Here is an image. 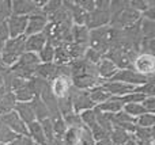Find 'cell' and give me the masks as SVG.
<instances>
[{
    "label": "cell",
    "instance_id": "6da1fadb",
    "mask_svg": "<svg viewBox=\"0 0 155 145\" xmlns=\"http://www.w3.org/2000/svg\"><path fill=\"white\" fill-rule=\"evenodd\" d=\"M70 69L72 86L78 90L88 91L90 88H93V87L98 86L101 83L98 73H97V65L86 61L84 58L71 61Z\"/></svg>",
    "mask_w": 155,
    "mask_h": 145
},
{
    "label": "cell",
    "instance_id": "7a4b0ae2",
    "mask_svg": "<svg viewBox=\"0 0 155 145\" xmlns=\"http://www.w3.org/2000/svg\"><path fill=\"white\" fill-rule=\"evenodd\" d=\"M25 41L26 35H22L18 38H8L4 42L0 52V62L3 67L11 68L18 58L25 53Z\"/></svg>",
    "mask_w": 155,
    "mask_h": 145
},
{
    "label": "cell",
    "instance_id": "3957f363",
    "mask_svg": "<svg viewBox=\"0 0 155 145\" xmlns=\"http://www.w3.org/2000/svg\"><path fill=\"white\" fill-rule=\"evenodd\" d=\"M40 64V58H38L37 53H30V52H25L21 57L18 58V61L12 65L10 69V72L16 77L25 79V80H30L31 77H34L35 68Z\"/></svg>",
    "mask_w": 155,
    "mask_h": 145
},
{
    "label": "cell",
    "instance_id": "277c9868",
    "mask_svg": "<svg viewBox=\"0 0 155 145\" xmlns=\"http://www.w3.org/2000/svg\"><path fill=\"white\" fill-rule=\"evenodd\" d=\"M112 43V27L104 26L98 29L90 30V39H88V48L97 50L102 56L107 53Z\"/></svg>",
    "mask_w": 155,
    "mask_h": 145
},
{
    "label": "cell",
    "instance_id": "5b68a950",
    "mask_svg": "<svg viewBox=\"0 0 155 145\" xmlns=\"http://www.w3.org/2000/svg\"><path fill=\"white\" fill-rule=\"evenodd\" d=\"M140 14L137 11L132 10L131 7H125L121 12L116 14L114 16L110 18V22H109V26L114 30H124L127 27L132 26V24L137 23L140 20Z\"/></svg>",
    "mask_w": 155,
    "mask_h": 145
},
{
    "label": "cell",
    "instance_id": "8992f818",
    "mask_svg": "<svg viewBox=\"0 0 155 145\" xmlns=\"http://www.w3.org/2000/svg\"><path fill=\"white\" fill-rule=\"evenodd\" d=\"M154 77H147V76L140 75L139 72L132 68V69H118L116 72V75L113 76L110 80L112 81H121V83L129 84V86H135V87H140L143 84L148 83L150 80H153Z\"/></svg>",
    "mask_w": 155,
    "mask_h": 145
},
{
    "label": "cell",
    "instance_id": "52a82bcc",
    "mask_svg": "<svg viewBox=\"0 0 155 145\" xmlns=\"http://www.w3.org/2000/svg\"><path fill=\"white\" fill-rule=\"evenodd\" d=\"M70 99H71V103H72V110L78 114L95 107V105H94L93 100L88 96V91L78 90L74 86L70 91Z\"/></svg>",
    "mask_w": 155,
    "mask_h": 145
},
{
    "label": "cell",
    "instance_id": "ba28073f",
    "mask_svg": "<svg viewBox=\"0 0 155 145\" xmlns=\"http://www.w3.org/2000/svg\"><path fill=\"white\" fill-rule=\"evenodd\" d=\"M49 88H51L52 94H53V96L56 99H61V98L68 96L71 88H72L71 76L56 73V76L49 81Z\"/></svg>",
    "mask_w": 155,
    "mask_h": 145
},
{
    "label": "cell",
    "instance_id": "9c48e42d",
    "mask_svg": "<svg viewBox=\"0 0 155 145\" xmlns=\"http://www.w3.org/2000/svg\"><path fill=\"white\" fill-rule=\"evenodd\" d=\"M45 2L38 0H12L11 2V14L19 16H30L40 10Z\"/></svg>",
    "mask_w": 155,
    "mask_h": 145
},
{
    "label": "cell",
    "instance_id": "30bf717a",
    "mask_svg": "<svg viewBox=\"0 0 155 145\" xmlns=\"http://www.w3.org/2000/svg\"><path fill=\"white\" fill-rule=\"evenodd\" d=\"M132 68H134L136 72H139L140 75L147 76V77H154V72H155V56H153V54L139 53L136 56V58L134 60Z\"/></svg>",
    "mask_w": 155,
    "mask_h": 145
},
{
    "label": "cell",
    "instance_id": "8fae6325",
    "mask_svg": "<svg viewBox=\"0 0 155 145\" xmlns=\"http://www.w3.org/2000/svg\"><path fill=\"white\" fill-rule=\"evenodd\" d=\"M49 19L45 14L40 10H37L34 14H31L30 16H27V26H26V31L25 35L29 37V35H34V34H40L45 30L46 24H48Z\"/></svg>",
    "mask_w": 155,
    "mask_h": 145
},
{
    "label": "cell",
    "instance_id": "7c38bea8",
    "mask_svg": "<svg viewBox=\"0 0 155 145\" xmlns=\"http://www.w3.org/2000/svg\"><path fill=\"white\" fill-rule=\"evenodd\" d=\"M109 22H110L109 10H99V8H95L94 11L87 14L84 26L87 27L88 30H94V29H98V27L109 26Z\"/></svg>",
    "mask_w": 155,
    "mask_h": 145
},
{
    "label": "cell",
    "instance_id": "4fadbf2b",
    "mask_svg": "<svg viewBox=\"0 0 155 145\" xmlns=\"http://www.w3.org/2000/svg\"><path fill=\"white\" fill-rule=\"evenodd\" d=\"M101 86L110 96H124V95L132 94V92H140L139 87L129 86V84L121 83V81L107 80V81H102Z\"/></svg>",
    "mask_w": 155,
    "mask_h": 145
},
{
    "label": "cell",
    "instance_id": "5bb4252c",
    "mask_svg": "<svg viewBox=\"0 0 155 145\" xmlns=\"http://www.w3.org/2000/svg\"><path fill=\"white\" fill-rule=\"evenodd\" d=\"M0 121L3 122V125L11 129L15 134L18 136H27V125L19 118V115L15 113V111H11V113H7L4 115L0 117Z\"/></svg>",
    "mask_w": 155,
    "mask_h": 145
},
{
    "label": "cell",
    "instance_id": "9a60e30c",
    "mask_svg": "<svg viewBox=\"0 0 155 145\" xmlns=\"http://www.w3.org/2000/svg\"><path fill=\"white\" fill-rule=\"evenodd\" d=\"M26 26H27V16L11 15L7 19V29L10 38H18L25 35Z\"/></svg>",
    "mask_w": 155,
    "mask_h": 145
},
{
    "label": "cell",
    "instance_id": "2e32d148",
    "mask_svg": "<svg viewBox=\"0 0 155 145\" xmlns=\"http://www.w3.org/2000/svg\"><path fill=\"white\" fill-rule=\"evenodd\" d=\"M117 71H118L117 67H116L109 58H106L105 56L102 57L101 61L97 64V73H98V77H99V80H101V83L102 81L110 80V79L116 75Z\"/></svg>",
    "mask_w": 155,
    "mask_h": 145
},
{
    "label": "cell",
    "instance_id": "e0dca14e",
    "mask_svg": "<svg viewBox=\"0 0 155 145\" xmlns=\"http://www.w3.org/2000/svg\"><path fill=\"white\" fill-rule=\"evenodd\" d=\"M14 96H15L16 102H21V103H30L35 96V88H34V84H33V80H27V83L25 84L23 87H21L19 90L12 92Z\"/></svg>",
    "mask_w": 155,
    "mask_h": 145
},
{
    "label": "cell",
    "instance_id": "ac0fdd59",
    "mask_svg": "<svg viewBox=\"0 0 155 145\" xmlns=\"http://www.w3.org/2000/svg\"><path fill=\"white\" fill-rule=\"evenodd\" d=\"M46 42H48V41H46V37L44 33L29 35V37H26V41H25V52L38 53V52L46 45Z\"/></svg>",
    "mask_w": 155,
    "mask_h": 145
},
{
    "label": "cell",
    "instance_id": "d6986e66",
    "mask_svg": "<svg viewBox=\"0 0 155 145\" xmlns=\"http://www.w3.org/2000/svg\"><path fill=\"white\" fill-rule=\"evenodd\" d=\"M56 71H57V65L54 62H40L38 67L35 68V77H40L42 80L49 81L56 76Z\"/></svg>",
    "mask_w": 155,
    "mask_h": 145
},
{
    "label": "cell",
    "instance_id": "ffe728a7",
    "mask_svg": "<svg viewBox=\"0 0 155 145\" xmlns=\"http://www.w3.org/2000/svg\"><path fill=\"white\" fill-rule=\"evenodd\" d=\"M27 136L33 140V143L37 145H48L46 137L44 134V130L38 121H34L27 125Z\"/></svg>",
    "mask_w": 155,
    "mask_h": 145
},
{
    "label": "cell",
    "instance_id": "44dd1931",
    "mask_svg": "<svg viewBox=\"0 0 155 145\" xmlns=\"http://www.w3.org/2000/svg\"><path fill=\"white\" fill-rule=\"evenodd\" d=\"M16 114L19 115V118L25 122L26 125L31 124V122L35 121V115H34V111H33V107H31V103H21L18 102L14 109Z\"/></svg>",
    "mask_w": 155,
    "mask_h": 145
},
{
    "label": "cell",
    "instance_id": "7402d4cb",
    "mask_svg": "<svg viewBox=\"0 0 155 145\" xmlns=\"http://www.w3.org/2000/svg\"><path fill=\"white\" fill-rule=\"evenodd\" d=\"M71 35H72V42L79 43V45L88 46L90 30L86 26H72V29H71Z\"/></svg>",
    "mask_w": 155,
    "mask_h": 145
},
{
    "label": "cell",
    "instance_id": "603a6c76",
    "mask_svg": "<svg viewBox=\"0 0 155 145\" xmlns=\"http://www.w3.org/2000/svg\"><path fill=\"white\" fill-rule=\"evenodd\" d=\"M101 113H105V114H117L123 110V103L117 99L116 96H110L106 102L101 103V105L95 106Z\"/></svg>",
    "mask_w": 155,
    "mask_h": 145
},
{
    "label": "cell",
    "instance_id": "cb8c5ba5",
    "mask_svg": "<svg viewBox=\"0 0 155 145\" xmlns=\"http://www.w3.org/2000/svg\"><path fill=\"white\" fill-rule=\"evenodd\" d=\"M30 103H31L33 111H34L35 121L41 122V121H44V119L49 118V110H48V107L45 106V103L41 100L40 96H35Z\"/></svg>",
    "mask_w": 155,
    "mask_h": 145
},
{
    "label": "cell",
    "instance_id": "d4e9b609",
    "mask_svg": "<svg viewBox=\"0 0 155 145\" xmlns=\"http://www.w3.org/2000/svg\"><path fill=\"white\" fill-rule=\"evenodd\" d=\"M16 103L18 102H16V99H15V96H14L12 92L11 91L5 92V95L0 99V117L4 115V114H7V113L14 111Z\"/></svg>",
    "mask_w": 155,
    "mask_h": 145
},
{
    "label": "cell",
    "instance_id": "484cf974",
    "mask_svg": "<svg viewBox=\"0 0 155 145\" xmlns=\"http://www.w3.org/2000/svg\"><path fill=\"white\" fill-rule=\"evenodd\" d=\"M88 96H90V99L93 100L94 105L98 106V105H101V103L106 102V100L110 98V95L102 88L101 84H98V86H95V87L88 90Z\"/></svg>",
    "mask_w": 155,
    "mask_h": 145
},
{
    "label": "cell",
    "instance_id": "4316f807",
    "mask_svg": "<svg viewBox=\"0 0 155 145\" xmlns=\"http://www.w3.org/2000/svg\"><path fill=\"white\" fill-rule=\"evenodd\" d=\"M51 118V122H52V126H53V133H54V137H60L61 138L64 136V133L67 132V125L64 122V118L60 113L57 114H53V115L49 117Z\"/></svg>",
    "mask_w": 155,
    "mask_h": 145
},
{
    "label": "cell",
    "instance_id": "83f0119b",
    "mask_svg": "<svg viewBox=\"0 0 155 145\" xmlns=\"http://www.w3.org/2000/svg\"><path fill=\"white\" fill-rule=\"evenodd\" d=\"M109 137H110V140H112L113 145H124L127 141L129 140V138H131V134H129V133H127L125 130L120 129V128L113 126V129H112V132H110Z\"/></svg>",
    "mask_w": 155,
    "mask_h": 145
},
{
    "label": "cell",
    "instance_id": "f1b7e54d",
    "mask_svg": "<svg viewBox=\"0 0 155 145\" xmlns=\"http://www.w3.org/2000/svg\"><path fill=\"white\" fill-rule=\"evenodd\" d=\"M65 48H67L68 53H70L71 61H75V60H82L83 57H84V53H86V50H87L88 46L71 42V43H68V45H65Z\"/></svg>",
    "mask_w": 155,
    "mask_h": 145
},
{
    "label": "cell",
    "instance_id": "f546056e",
    "mask_svg": "<svg viewBox=\"0 0 155 145\" xmlns=\"http://www.w3.org/2000/svg\"><path fill=\"white\" fill-rule=\"evenodd\" d=\"M140 35L142 39L155 38V22L140 18Z\"/></svg>",
    "mask_w": 155,
    "mask_h": 145
},
{
    "label": "cell",
    "instance_id": "4dcf8cb0",
    "mask_svg": "<svg viewBox=\"0 0 155 145\" xmlns=\"http://www.w3.org/2000/svg\"><path fill=\"white\" fill-rule=\"evenodd\" d=\"M53 62L56 65H68L71 62L70 53H68L65 45L54 48V60H53Z\"/></svg>",
    "mask_w": 155,
    "mask_h": 145
},
{
    "label": "cell",
    "instance_id": "1f68e13d",
    "mask_svg": "<svg viewBox=\"0 0 155 145\" xmlns=\"http://www.w3.org/2000/svg\"><path fill=\"white\" fill-rule=\"evenodd\" d=\"M79 115H80V119H82L83 126L91 129L93 126H95L97 125V113H95V109L94 107L90 109V110L82 111Z\"/></svg>",
    "mask_w": 155,
    "mask_h": 145
},
{
    "label": "cell",
    "instance_id": "d6a6232c",
    "mask_svg": "<svg viewBox=\"0 0 155 145\" xmlns=\"http://www.w3.org/2000/svg\"><path fill=\"white\" fill-rule=\"evenodd\" d=\"M40 62H53L54 60V46H52L49 42H46V45L41 49L37 53Z\"/></svg>",
    "mask_w": 155,
    "mask_h": 145
},
{
    "label": "cell",
    "instance_id": "836d02e7",
    "mask_svg": "<svg viewBox=\"0 0 155 145\" xmlns=\"http://www.w3.org/2000/svg\"><path fill=\"white\" fill-rule=\"evenodd\" d=\"M63 118H64V122H65V125H67L68 129H80V128H83L80 115L78 113H75V111L63 115Z\"/></svg>",
    "mask_w": 155,
    "mask_h": 145
},
{
    "label": "cell",
    "instance_id": "e575fe53",
    "mask_svg": "<svg viewBox=\"0 0 155 145\" xmlns=\"http://www.w3.org/2000/svg\"><path fill=\"white\" fill-rule=\"evenodd\" d=\"M123 111L127 113L129 117L136 119L137 117H140L142 114L146 113L144 107L142 106V103H128V105H124L123 106Z\"/></svg>",
    "mask_w": 155,
    "mask_h": 145
},
{
    "label": "cell",
    "instance_id": "d590c367",
    "mask_svg": "<svg viewBox=\"0 0 155 145\" xmlns=\"http://www.w3.org/2000/svg\"><path fill=\"white\" fill-rule=\"evenodd\" d=\"M61 4H63V2H60V0H48V2H45L44 5L41 7V11H42L49 19L53 14H56L57 11L60 10Z\"/></svg>",
    "mask_w": 155,
    "mask_h": 145
},
{
    "label": "cell",
    "instance_id": "8d00e7d4",
    "mask_svg": "<svg viewBox=\"0 0 155 145\" xmlns=\"http://www.w3.org/2000/svg\"><path fill=\"white\" fill-rule=\"evenodd\" d=\"M135 124H136V126L146 128V129H148V128H154V125H155V114H151V113L142 114L140 117H137L136 118Z\"/></svg>",
    "mask_w": 155,
    "mask_h": 145
},
{
    "label": "cell",
    "instance_id": "74e56055",
    "mask_svg": "<svg viewBox=\"0 0 155 145\" xmlns=\"http://www.w3.org/2000/svg\"><path fill=\"white\" fill-rule=\"evenodd\" d=\"M78 145H95V140H94L88 128L83 126L79 129V141H78Z\"/></svg>",
    "mask_w": 155,
    "mask_h": 145
},
{
    "label": "cell",
    "instance_id": "f35d334b",
    "mask_svg": "<svg viewBox=\"0 0 155 145\" xmlns=\"http://www.w3.org/2000/svg\"><path fill=\"white\" fill-rule=\"evenodd\" d=\"M139 53L153 54L154 56V53H155V38H147V39L140 41Z\"/></svg>",
    "mask_w": 155,
    "mask_h": 145
},
{
    "label": "cell",
    "instance_id": "ab89813d",
    "mask_svg": "<svg viewBox=\"0 0 155 145\" xmlns=\"http://www.w3.org/2000/svg\"><path fill=\"white\" fill-rule=\"evenodd\" d=\"M65 145H78L79 141V129H67L64 136L61 137Z\"/></svg>",
    "mask_w": 155,
    "mask_h": 145
},
{
    "label": "cell",
    "instance_id": "60d3db41",
    "mask_svg": "<svg viewBox=\"0 0 155 145\" xmlns=\"http://www.w3.org/2000/svg\"><path fill=\"white\" fill-rule=\"evenodd\" d=\"M125 7H128V2L127 0H112L109 2V12H110V18L114 16L116 14L121 12Z\"/></svg>",
    "mask_w": 155,
    "mask_h": 145
},
{
    "label": "cell",
    "instance_id": "b9f144b4",
    "mask_svg": "<svg viewBox=\"0 0 155 145\" xmlns=\"http://www.w3.org/2000/svg\"><path fill=\"white\" fill-rule=\"evenodd\" d=\"M151 3H153V0H129L128 5L132 8V10H135L139 14H142L143 11H146L148 7H150Z\"/></svg>",
    "mask_w": 155,
    "mask_h": 145
},
{
    "label": "cell",
    "instance_id": "7bdbcfd3",
    "mask_svg": "<svg viewBox=\"0 0 155 145\" xmlns=\"http://www.w3.org/2000/svg\"><path fill=\"white\" fill-rule=\"evenodd\" d=\"M12 15L11 14V2L8 0H0V23L7 22V19Z\"/></svg>",
    "mask_w": 155,
    "mask_h": 145
},
{
    "label": "cell",
    "instance_id": "ee69618b",
    "mask_svg": "<svg viewBox=\"0 0 155 145\" xmlns=\"http://www.w3.org/2000/svg\"><path fill=\"white\" fill-rule=\"evenodd\" d=\"M41 124V128L44 130V134L46 137V141H52L54 138V133H53V126H52V122H51V118H46L44 121L40 122Z\"/></svg>",
    "mask_w": 155,
    "mask_h": 145
},
{
    "label": "cell",
    "instance_id": "f6af8a7d",
    "mask_svg": "<svg viewBox=\"0 0 155 145\" xmlns=\"http://www.w3.org/2000/svg\"><path fill=\"white\" fill-rule=\"evenodd\" d=\"M90 132H91V134H93V137H94V140H95V141H99V140H102V138L109 137V133H107L105 129H102L99 125L93 126L90 129Z\"/></svg>",
    "mask_w": 155,
    "mask_h": 145
},
{
    "label": "cell",
    "instance_id": "bcb514c9",
    "mask_svg": "<svg viewBox=\"0 0 155 145\" xmlns=\"http://www.w3.org/2000/svg\"><path fill=\"white\" fill-rule=\"evenodd\" d=\"M75 3L87 14L95 10V0H75Z\"/></svg>",
    "mask_w": 155,
    "mask_h": 145
},
{
    "label": "cell",
    "instance_id": "7dc6e473",
    "mask_svg": "<svg viewBox=\"0 0 155 145\" xmlns=\"http://www.w3.org/2000/svg\"><path fill=\"white\" fill-rule=\"evenodd\" d=\"M142 106L144 107L146 113H155V96H146L142 102Z\"/></svg>",
    "mask_w": 155,
    "mask_h": 145
},
{
    "label": "cell",
    "instance_id": "c3c4849f",
    "mask_svg": "<svg viewBox=\"0 0 155 145\" xmlns=\"http://www.w3.org/2000/svg\"><path fill=\"white\" fill-rule=\"evenodd\" d=\"M140 16H142L143 19H148V20H154L155 22V2L154 0H153V3L150 4V7L140 14Z\"/></svg>",
    "mask_w": 155,
    "mask_h": 145
},
{
    "label": "cell",
    "instance_id": "681fc988",
    "mask_svg": "<svg viewBox=\"0 0 155 145\" xmlns=\"http://www.w3.org/2000/svg\"><path fill=\"white\" fill-rule=\"evenodd\" d=\"M8 145H34V143L29 136H16L15 140L11 141Z\"/></svg>",
    "mask_w": 155,
    "mask_h": 145
},
{
    "label": "cell",
    "instance_id": "f907efd6",
    "mask_svg": "<svg viewBox=\"0 0 155 145\" xmlns=\"http://www.w3.org/2000/svg\"><path fill=\"white\" fill-rule=\"evenodd\" d=\"M95 145H113V144H112L110 137H106V138H102V140H99V141H95Z\"/></svg>",
    "mask_w": 155,
    "mask_h": 145
},
{
    "label": "cell",
    "instance_id": "816d5d0a",
    "mask_svg": "<svg viewBox=\"0 0 155 145\" xmlns=\"http://www.w3.org/2000/svg\"><path fill=\"white\" fill-rule=\"evenodd\" d=\"M5 69H7V68L3 67L2 62H0V87L4 84V72H5Z\"/></svg>",
    "mask_w": 155,
    "mask_h": 145
},
{
    "label": "cell",
    "instance_id": "f5cc1de1",
    "mask_svg": "<svg viewBox=\"0 0 155 145\" xmlns=\"http://www.w3.org/2000/svg\"><path fill=\"white\" fill-rule=\"evenodd\" d=\"M48 145H65V144H64V141H63L60 137H54L52 141H49Z\"/></svg>",
    "mask_w": 155,
    "mask_h": 145
},
{
    "label": "cell",
    "instance_id": "db71d44e",
    "mask_svg": "<svg viewBox=\"0 0 155 145\" xmlns=\"http://www.w3.org/2000/svg\"><path fill=\"white\" fill-rule=\"evenodd\" d=\"M5 92H7V90H5V87H4V86H2V87H0V99H2V98L5 95Z\"/></svg>",
    "mask_w": 155,
    "mask_h": 145
},
{
    "label": "cell",
    "instance_id": "11a10c76",
    "mask_svg": "<svg viewBox=\"0 0 155 145\" xmlns=\"http://www.w3.org/2000/svg\"><path fill=\"white\" fill-rule=\"evenodd\" d=\"M124 145H137L136 143H135V141L134 140H132V138H129V140L128 141H127V143L125 144H124Z\"/></svg>",
    "mask_w": 155,
    "mask_h": 145
},
{
    "label": "cell",
    "instance_id": "9f6ffc18",
    "mask_svg": "<svg viewBox=\"0 0 155 145\" xmlns=\"http://www.w3.org/2000/svg\"><path fill=\"white\" fill-rule=\"evenodd\" d=\"M0 145H4V144H0Z\"/></svg>",
    "mask_w": 155,
    "mask_h": 145
},
{
    "label": "cell",
    "instance_id": "6f0895ef",
    "mask_svg": "<svg viewBox=\"0 0 155 145\" xmlns=\"http://www.w3.org/2000/svg\"><path fill=\"white\" fill-rule=\"evenodd\" d=\"M34 145H37V144H34Z\"/></svg>",
    "mask_w": 155,
    "mask_h": 145
}]
</instances>
